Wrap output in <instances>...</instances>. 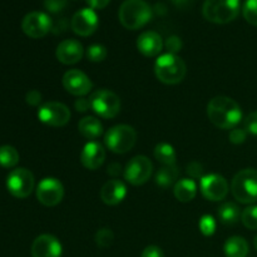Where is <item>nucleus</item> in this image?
Returning <instances> with one entry per match:
<instances>
[{
    "label": "nucleus",
    "instance_id": "obj_1",
    "mask_svg": "<svg viewBox=\"0 0 257 257\" xmlns=\"http://www.w3.org/2000/svg\"><path fill=\"white\" fill-rule=\"evenodd\" d=\"M210 122L221 130H233L242 119V110L232 98L220 95L210 100L207 105Z\"/></svg>",
    "mask_w": 257,
    "mask_h": 257
},
{
    "label": "nucleus",
    "instance_id": "obj_2",
    "mask_svg": "<svg viewBox=\"0 0 257 257\" xmlns=\"http://www.w3.org/2000/svg\"><path fill=\"white\" fill-rule=\"evenodd\" d=\"M118 17L123 27L137 30L152 19V9L145 0H124L119 8Z\"/></svg>",
    "mask_w": 257,
    "mask_h": 257
},
{
    "label": "nucleus",
    "instance_id": "obj_3",
    "mask_svg": "<svg viewBox=\"0 0 257 257\" xmlns=\"http://www.w3.org/2000/svg\"><path fill=\"white\" fill-rule=\"evenodd\" d=\"M186 64L177 54L166 53L157 58L155 63L156 77L165 84H178L185 78Z\"/></svg>",
    "mask_w": 257,
    "mask_h": 257
},
{
    "label": "nucleus",
    "instance_id": "obj_4",
    "mask_svg": "<svg viewBox=\"0 0 257 257\" xmlns=\"http://www.w3.org/2000/svg\"><path fill=\"white\" fill-rule=\"evenodd\" d=\"M231 192L240 203L257 202V170L245 168L233 177L231 183Z\"/></svg>",
    "mask_w": 257,
    "mask_h": 257
},
{
    "label": "nucleus",
    "instance_id": "obj_5",
    "mask_svg": "<svg viewBox=\"0 0 257 257\" xmlns=\"http://www.w3.org/2000/svg\"><path fill=\"white\" fill-rule=\"evenodd\" d=\"M240 0H205L202 14L208 22L227 24L240 13Z\"/></svg>",
    "mask_w": 257,
    "mask_h": 257
},
{
    "label": "nucleus",
    "instance_id": "obj_6",
    "mask_svg": "<svg viewBox=\"0 0 257 257\" xmlns=\"http://www.w3.org/2000/svg\"><path fill=\"white\" fill-rule=\"evenodd\" d=\"M137 133L135 128L127 124H118L108 130L104 136V143L112 152L123 155L135 147Z\"/></svg>",
    "mask_w": 257,
    "mask_h": 257
},
{
    "label": "nucleus",
    "instance_id": "obj_7",
    "mask_svg": "<svg viewBox=\"0 0 257 257\" xmlns=\"http://www.w3.org/2000/svg\"><path fill=\"white\" fill-rule=\"evenodd\" d=\"M90 109L104 119H110L119 114L120 99L115 93L108 89H99L89 97Z\"/></svg>",
    "mask_w": 257,
    "mask_h": 257
},
{
    "label": "nucleus",
    "instance_id": "obj_8",
    "mask_svg": "<svg viewBox=\"0 0 257 257\" xmlns=\"http://www.w3.org/2000/svg\"><path fill=\"white\" fill-rule=\"evenodd\" d=\"M34 176L27 168H15L7 177V188L17 198H27L34 190Z\"/></svg>",
    "mask_w": 257,
    "mask_h": 257
},
{
    "label": "nucleus",
    "instance_id": "obj_9",
    "mask_svg": "<svg viewBox=\"0 0 257 257\" xmlns=\"http://www.w3.org/2000/svg\"><path fill=\"white\" fill-rule=\"evenodd\" d=\"M38 118L49 127H63L70 119V110L60 102H47L38 109Z\"/></svg>",
    "mask_w": 257,
    "mask_h": 257
},
{
    "label": "nucleus",
    "instance_id": "obj_10",
    "mask_svg": "<svg viewBox=\"0 0 257 257\" xmlns=\"http://www.w3.org/2000/svg\"><path fill=\"white\" fill-rule=\"evenodd\" d=\"M153 165L146 156H136L124 168V178L133 186H141L150 180Z\"/></svg>",
    "mask_w": 257,
    "mask_h": 257
},
{
    "label": "nucleus",
    "instance_id": "obj_11",
    "mask_svg": "<svg viewBox=\"0 0 257 257\" xmlns=\"http://www.w3.org/2000/svg\"><path fill=\"white\" fill-rule=\"evenodd\" d=\"M64 197V187L57 178H43L37 187V198L42 205L53 207L62 202Z\"/></svg>",
    "mask_w": 257,
    "mask_h": 257
},
{
    "label": "nucleus",
    "instance_id": "obj_12",
    "mask_svg": "<svg viewBox=\"0 0 257 257\" xmlns=\"http://www.w3.org/2000/svg\"><path fill=\"white\" fill-rule=\"evenodd\" d=\"M52 19L43 12L28 13L22 22V29L28 37L39 39L52 30Z\"/></svg>",
    "mask_w": 257,
    "mask_h": 257
},
{
    "label": "nucleus",
    "instance_id": "obj_13",
    "mask_svg": "<svg viewBox=\"0 0 257 257\" xmlns=\"http://www.w3.org/2000/svg\"><path fill=\"white\" fill-rule=\"evenodd\" d=\"M202 196L208 201H221L227 196L228 183L225 177L217 173L206 175L201 178L200 183Z\"/></svg>",
    "mask_w": 257,
    "mask_h": 257
},
{
    "label": "nucleus",
    "instance_id": "obj_14",
    "mask_svg": "<svg viewBox=\"0 0 257 257\" xmlns=\"http://www.w3.org/2000/svg\"><path fill=\"white\" fill-rule=\"evenodd\" d=\"M99 19H98L97 13L90 8H83L78 10L72 18L70 27L75 34L80 37H89L97 30Z\"/></svg>",
    "mask_w": 257,
    "mask_h": 257
},
{
    "label": "nucleus",
    "instance_id": "obj_15",
    "mask_svg": "<svg viewBox=\"0 0 257 257\" xmlns=\"http://www.w3.org/2000/svg\"><path fill=\"white\" fill-rule=\"evenodd\" d=\"M63 87L68 93L77 97H84L92 90L93 84L89 78L79 69H70L63 75Z\"/></svg>",
    "mask_w": 257,
    "mask_h": 257
},
{
    "label": "nucleus",
    "instance_id": "obj_16",
    "mask_svg": "<svg viewBox=\"0 0 257 257\" xmlns=\"http://www.w3.org/2000/svg\"><path fill=\"white\" fill-rule=\"evenodd\" d=\"M33 257H60L62 243L53 235H40L32 245Z\"/></svg>",
    "mask_w": 257,
    "mask_h": 257
},
{
    "label": "nucleus",
    "instance_id": "obj_17",
    "mask_svg": "<svg viewBox=\"0 0 257 257\" xmlns=\"http://www.w3.org/2000/svg\"><path fill=\"white\" fill-rule=\"evenodd\" d=\"M84 54L83 45L75 39H65L60 43L55 50L57 59L63 64H75L79 62Z\"/></svg>",
    "mask_w": 257,
    "mask_h": 257
},
{
    "label": "nucleus",
    "instance_id": "obj_18",
    "mask_svg": "<svg viewBox=\"0 0 257 257\" xmlns=\"http://www.w3.org/2000/svg\"><path fill=\"white\" fill-rule=\"evenodd\" d=\"M105 160V150L100 143L88 142L80 153V162L88 170H97Z\"/></svg>",
    "mask_w": 257,
    "mask_h": 257
},
{
    "label": "nucleus",
    "instance_id": "obj_19",
    "mask_svg": "<svg viewBox=\"0 0 257 257\" xmlns=\"http://www.w3.org/2000/svg\"><path fill=\"white\" fill-rule=\"evenodd\" d=\"M137 48L145 57H156L162 52L163 42L158 33L148 30L142 33L137 39Z\"/></svg>",
    "mask_w": 257,
    "mask_h": 257
},
{
    "label": "nucleus",
    "instance_id": "obj_20",
    "mask_svg": "<svg viewBox=\"0 0 257 257\" xmlns=\"http://www.w3.org/2000/svg\"><path fill=\"white\" fill-rule=\"evenodd\" d=\"M127 195V187L119 180H110L103 185L100 190V200L109 206H115L122 202Z\"/></svg>",
    "mask_w": 257,
    "mask_h": 257
},
{
    "label": "nucleus",
    "instance_id": "obj_21",
    "mask_svg": "<svg viewBox=\"0 0 257 257\" xmlns=\"http://www.w3.org/2000/svg\"><path fill=\"white\" fill-rule=\"evenodd\" d=\"M175 197L180 202H190L197 195V185L193 180L190 178H182L175 183Z\"/></svg>",
    "mask_w": 257,
    "mask_h": 257
},
{
    "label": "nucleus",
    "instance_id": "obj_22",
    "mask_svg": "<svg viewBox=\"0 0 257 257\" xmlns=\"http://www.w3.org/2000/svg\"><path fill=\"white\" fill-rule=\"evenodd\" d=\"M79 133L87 140H97L103 133V125L95 117H84L78 124Z\"/></svg>",
    "mask_w": 257,
    "mask_h": 257
},
{
    "label": "nucleus",
    "instance_id": "obj_23",
    "mask_svg": "<svg viewBox=\"0 0 257 257\" xmlns=\"http://www.w3.org/2000/svg\"><path fill=\"white\" fill-rule=\"evenodd\" d=\"M226 257H246L248 253L247 241L240 236H232L223 246Z\"/></svg>",
    "mask_w": 257,
    "mask_h": 257
},
{
    "label": "nucleus",
    "instance_id": "obj_24",
    "mask_svg": "<svg viewBox=\"0 0 257 257\" xmlns=\"http://www.w3.org/2000/svg\"><path fill=\"white\" fill-rule=\"evenodd\" d=\"M241 213L242 212L240 211V207L233 202H226L218 208V218H220L221 223L227 226L237 223L241 218Z\"/></svg>",
    "mask_w": 257,
    "mask_h": 257
},
{
    "label": "nucleus",
    "instance_id": "obj_25",
    "mask_svg": "<svg viewBox=\"0 0 257 257\" xmlns=\"http://www.w3.org/2000/svg\"><path fill=\"white\" fill-rule=\"evenodd\" d=\"M178 178V168L176 166H163L156 173V183L160 187H171Z\"/></svg>",
    "mask_w": 257,
    "mask_h": 257
},
{
    "label": "nucleus",
    "instance_id": "obj_26",
    "mask_svg": "<svg viewBox=\"0 0 257 257\" xmlns=\"http://www.w3.org/2000/svg\"><path fill=\"white\" fill-rule=\"evenodd\" d=\"M155 157L158 162L165 166H175L176 151L168 143H160L155 148Z\"/></svg>",
    "mask_w": 257,
    "mask_h": 257
},
{
    "label": "nucleus",
    "instance_id": "obj_27",
    "mask_svg": "<svg viewBox=\"0 0 257 257\" xmlns=\"http://www.w3.org/2000/svg\"><path fill=\"white\" fill-rule=\"evenodd\" d=\"M19 162V153L12 146L0 147V166L4 168H13Z\"/></svg>",
    "mask_w": 257,
    "mask_h": 257
},
{
    "label": "nucleus",
    "instance_id": "obj_28",
    "mask_svg": "<svg viewBox=\"0 0 257 257\" xmlns=\"http://www.w3.org/2000/svg\"><path fill=\"white\" fill-rule=\"evenodd\" d=\"M241 221L248 230H257V206L246 207L241 213Z\"/></svg>",
    "mask_w": 257,
    "mask_h": 257
},
{
    "label": "nucleus",
    "instance_id": "obj_29",
    "mask_svg": "<svg viewBox=\"0 0 257 257\" xmlns=\"http://www.w3.org/2000/svg\"><path fill=\"white\" fill-rule=\"evenodd\" d=\"M107 49H105L104 45L102 44H92L90 47H88L85 55H87L88 60L93 63H99L107 58Z\"/></svg>",
    "mask_w": 257,
    "mask_h": 257
},
{
    "label": "nucleus",
    "instance_id": "obj_30",
    "mask_svg": "<svg viewBox=\"0 0 257 257\" xmlns=\"http://www.w3.org/2000/svg\"><path fill=\"white\" fill-rule=\"evenodd\" d=\"M242 14L246 22L257 27V0H246L242 8Z\"/></svg>",
    "mask_w": 257,
    "mask_h": 257
},
{
    "label": "nucleus",
    "instance_id": "obj_31",
    "mask_svg": "<svg viewBox=\"0 0 257 257\" xmlns=\"http://www.w3.org/2000/svg\"><path fill=\"white\" fill-rule=\"evenodd\" d=\"M198 226H200V231L205 236H212L216 231V221L210 215L202 216Z\"/></svg>",
    "mask_w": 257,
    "mask_h": 257
},
{
    "label": "nucleus",
    "instance_id": "obj_32",
    "mask_svg": "<svg viewBox=\"0 0 257 257\" xmlns=\"http://www.w3.org/2000/svg\"><path fill=\"white\" fill-rule=\"evenodd\" d=\"M113 240H114V235L109 228H100L95 235V242L100 247H108L112 245Z\"/></svg>",
    "mask_w": 257,
    "mask_h": 257
},
{
    "label": "nucleus",
    "instance_id": "obj_33",
    "mask_svg": "<svg viewBox=\"0 0 257 257\" xmlns=\"http://www.w3.org/2000/svg\"><path fill=\"white\" fill-rule=\"evenodd\" d=\"M165 47L166 49L168 50V53H171V54H176V53L180 52L181 48H182V42H181V39L178 37L172 35V37L167 38V40H166L165 43Z\"/></svg>",
    "mask_w": 257,
    "mask_h": 257
},
{
    "label": "nucleus",
    "instance_id": "obj_34",
    "mask_svg": "<svg viewBox=\"0 0 257 257\" xmlns=\"http://www.w3.org/2000/svg\"><path fill=\"white\" fill-rule=\"evenodd\" d=\"M230 142H232L233 145H241L246 141L247 138V132L246 130H240V128H233L232 131L230 132Z\"/></svg>",
    "mask_w": 257,
    "mask_h": 257
},
{
    "label": "nucleus",
    "instance_id": "obj_35",
    "mask_svg": "<svg viewBox=\"0 0 257 257\" xmlns=\"http://www.w3.org/2000/svg\"><path fill=\"white\" fill-rule=\"evenodd\" d=\"M245 130L247 133L257 136V110L250 113L245 119Z\"/></svg>",
    "mask_w": 257,
    "mask_h": 257
},
{
    "label": "nucleus",
    "instance_id": "obj_36",
    "mask_svg": "<svg viewBox=\"0 0 257 257\" xmlns=\"http://www.w3.org/2000/svg\"><path fill=\"white\" fill-rule=\"evenodd\" d=\"M67 0H44V5L49 12L57 13L60 12L65 7Z\"/></svg>",
    "mask_w": 257,
    "mask_h": 257
},
{
    "label": "nucleus",
    "instance_id": "obj_37",
    "mask_svg": "<svg viewBox=\"0 0 257 257\" xmlns=\"http://www.w3.org/2000/svg\"><path fill=\"white\" fill-rule=\"evenodd\" d=\"M141 257H165V255H163L162 248L158 247V246L151 245L143 250Z\"/></svg>",
    "mask_w": 257,
    "mask_h": 257
},
{
    "label": "nucleus",
    "instance_id": "obj_38",
    "mask_svg": "<svg viewBox=\"0 0 257 257\" xmlns=\"http://www.w3.org/2000/svg\"><path fill=\"white\" fill-rule=\"evenodd\" d=\"M202 172H203L202 166H201L200 163L192 162V163H190V165H188V167H187V173H188V175H190L192 178H200V177L202 178V177H203Z\"/></svg>",
    "mask_w": 257,
    "mask_h": 257
},
{
    "label": "nucleus",
    "instance_id": "obj_39",
    "mask_svg": "<svg viewBox=\"0 0 257 257\" xmlns=\"http://www.w3.org/2000/svg\"><path fill=\"white\" fill-rule=\"evenodd\" d=\"M42 100V95L38 90H30V92L27 93V102L29 103L30 105H38Z\"/></svg>",
    "mask_w": 257,
    "mask_h": 257
},
{
    "label": "nucleus",
    "instance_id": "obj_40",
    "mask_svg": "<svg viewBox=\"0 0 257 257\" xmlns=\"http://www.w3.org/2000/svg\"><path fill=\"white\" fill-rule=\"evenodd\" d=\"M87 4L89 5L90 9L95 10V9H103V8L107 7L109 4L110 0H85Z\"/></svg>",
    "mask_w": 257,
    "mask_h": 257
},
{
    "label": "nucleus",
    "instance_id": "obj_41",
    "mask_svg": "<svg viewBox=\"0 0 257 257\" xmlns=\"http://www.w3.org/2000/svg\"><path fill=\"white\" fill-rule=\"evenodd\" d=\"M74 105L75 109H77L78 112H85V110H88L90 108L89 99H85V98H79V99H77Z\"/></svg>",
    "mask_w": 257,
    "mask_h": 257
},
{
    "label": "nucleus",
    "instance_id": "obj_42",
    "mask_svg": "<svg viewBox=\"0 0 257 257\" xmlns=\"http://www.w3.org/2000/svg\"><path fill=\"white\" fill-rule=\"evenodd\" d=\"M177 7H183V5H187L188 3H192V0H172Z\"/></svg>",
    "mask_w": 257,
    "mask_h": 257
},
{
    "label": "nucleus",
    "instance_id": "obj_43",
    "mask_svg": "<svg viewBox=\"0 0 257 257\" xmlns=\"http://www.w3.org/2000/svg\"><path fill=\"white\" fill-rule=\"evenodd\" d=\"M253 245H255V248H256V250H257V235H256L255 240H253Z\"/></svg>",
    "mask_w": 257,
    "mask_h": 257
}]
</instances>
